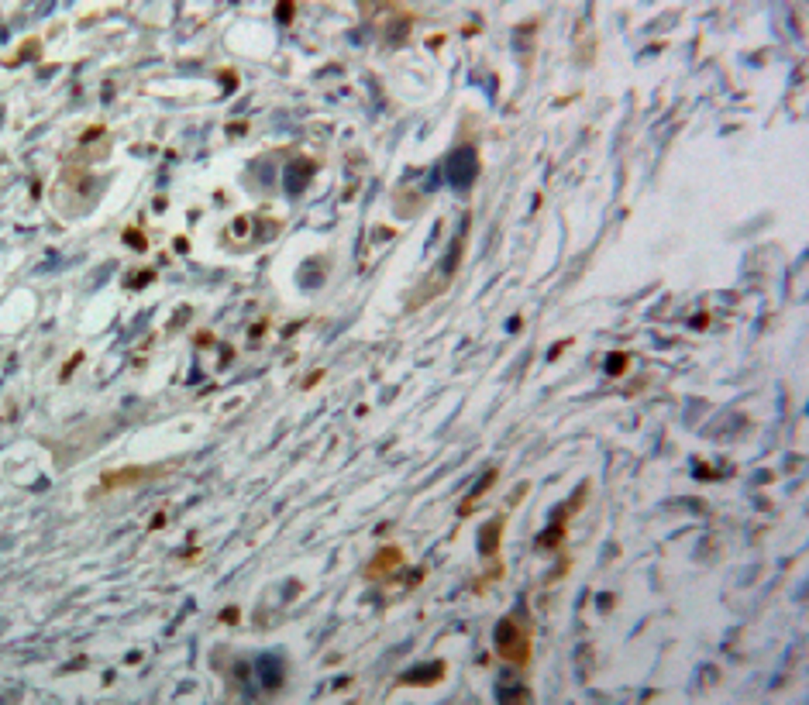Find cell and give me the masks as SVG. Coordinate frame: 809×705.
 Masks as SVG:
<instances>
[{"mask_svg":"<svg viewBox=\"0 0 809 705\" xmlns=\"http://www.w3.org/2000/svg\"><path fill=\"white\" fill-rule=\"evenodd\" d=\"M317 172V166L313 162H297V166H290V172H286V190L290 193H304V186H306V179Z\"/></svg>","mask_w":809,"mask_h":705,"instance_id":"obj_6","label":"cell"},{"mask_svg":"<svg viewBox=\"0 0 809 705\" xmlns=\"http://www.w3.org/2000/svg\"><path fill=\"white\" fill-rule=\"evenodd\" d=\"M397 564H403V551L390 544V547H379V554H376V561L365 568V575H369V578H379V575H390Z\"/></svg>","mask_w":809,"mask_h":705,"instance_id":"obj_4","label":"cell"},{"mask_svg":"<svg viewBox=\"0 0 809 705\" xmlns=\"http://www.w3.org/2000/svg\"><path fill=\"white\" fill-rule=\"evenodd\" d=\"M562 540H565V519H562V512H555V523H551L548 533L537 537V547L541 551H555V547H562Z\"/></svg>","mask_w":809,"mask_h":705,"instance_id":"obj_7","label":"cell"},{"mask_svg":"<svg viewBox=\"0 0 809 705\" xmlns=\"http://www.w3.org/2000/svg\"><path fill=\"white\" fill-rule=\"evenodd\" d=\"M627 368V355H620V351H613L607 358V375H620Z\"/></svg>","mask_w":809,"mask_h":705,"instance_id":"obj_11","label":"cell"},{"mask_svg":"<svg viewBox=\"0 0 809 705\" xmlns=\"http://www.w3.org/2000/svg\"><path fill=\"white\" fill-rule=\"evenodd\" d=\"M520 327H523V320H520V316H513V320H510V323H506V330H513V334H516V330H520Z\"/></svg>","mask_w":809,"mask_h":705,"instance_id":"obj_14","label":"cell"},{"mask_svg":"<svg viewBox=\"0 0 809 705\" xmlns=\"http://www.w3.org/2000/svg\"><path fill=\"white\" fill-rule=\"evenodd\" d=\"M496 475H500V472H496V468H489V472H486V475H482V479L476 482V489H472V496H469V503L462 506V512H469V509L476 506V499H479V496H482V492H486V489H489V485L496 482Z\"/></svg>","mask_w":809,"mask_h":705,"instance_id":"obj_10","label":"cell"},{"mask_svg":"<svg viewBox=\"0 0 809 705\" xmlns=\"http://www.w3.org/2000/svg\"><path fill=\"white\" fill-rule=\"evenodd\" d=\"M503 519H493L489 526H482V533H479V554L482 557H496L500 554V537H503Z\"/></svg>","mask_w":809,"mask_h":705,"instance_id":"obj_5","label":"cell"},{"mask_svg":"<svg viewBox=\"0 0 809 705\" xmlns=\"http://www.w3.org/2000/svg\"><path fill=\"white\" fill-rule=\"evenodd\" d=\"M124 241H128V248H134V251H145L148 244H145V234L134 227V231H124Z\"/></svg>","mask_w":809,"mask_h":705,"instance_id":"obj_12","label":"cell"},{"mask_svg":"<svg viewBox=\"0 0 809 705\" xmlns=\"http://www.w3.org/2000/svg\"><path fill=\"white\" fill-rule=\"evenodd\" d=\"M152 472H145V468H124V472H114V475H103V489H114V485H124V482H141V479H148Z\"/></svg>","mask_w":809,"mask_h":705,"instance_id":"obj_9","label":"cell"},{"mask_svg":"<svg viewBox=\"0 0 809 705\" xmlns=\"http://www.w3.org/2000/svg\"><path fill=\"white\" fill-rule=\"evenodd\" d=\"M493 647L510 664H527L530 661V630L516 616H503L493 630Z\"/></svg>","mask_w":809,"mask_h":705,"instance_id":"obj_1","label":"cell"},{"mask_svg":"<svg viewBox=\"0 0 809 705\" xmlns=\"http://www.w3.org/2000/svg\"><path fill=\"white\" fill-rule=\"evenodd\" d=\"M476 176H479V152L472 145L451 152V159H448V183L455 190H465V186H472Z\"/></svg>","mask_w":809,"mask_h":705,"instance_id":"obj_2","label":"cell"},{"mask_svg":"<svg viewBox=\"0 0 809 705\" xmlns=\"http://www.w3.org/2000/svg\"><path fill=\"white\" fill-rule=\"evenodd\" d=\"M276 14H279V21L286 24V21H290V14H293V3H279V10H276Z\"/></svg>","mask_w":809,"mask_h":705,"instance_id":"obj_13","label":"cell"},{"mask_svg":"<svg viewBox=\"0 0 809 705\" xmlns=\"http://www.w3.org/2000/svg\"><path fill=\"white\" fill-rule=\"evenodd\" d=\"M162 523H166V516H162V512H155V516H152V523H148V526H152V530H155V526H162Z\"/></svg>","mask_w":809,"mask_h":705,"instance_id":"obj_15","label":"cell"},{"mask_svg":"<svg viewBox=\"0 0 809 705\" xmlns=\"http://www.w3.org/2000/svg\"><path fill=\"white\" fill-rule=\"evenodd\" d=\"M444 661H437V664H420V668H413V671H406V675H400V685H413V688H424V685H437L441 678H444Z\"/></svg>","mask_w":809,"mask_h":705,"instance_id":"obj_3","label":"cell"},{"mask_svg":"<svg viewBox=\"0 0 809 705\" xmlns=\"http://www.w3.org/2000/svg\"><path fill=\"white\" fill-rule=\"evenodd\" d=\"M259 671H262V685H266V688H279V685H283V668H279L276 657H262V661H259Z\"/></svg>","mask_w":809,"mask_h":705,"instance_id":"obj_8","label":"cell"}]
</instances>
